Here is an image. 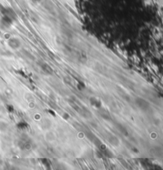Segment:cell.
Segmentation results:
<instances>
[{
	"mask_svg": "<svg viewBox=\"0 0 163 170\" xmlns=\"http://www.w3.org/2000/svg\"><path fill=\"white\" fill-rule=\"evenodd\" d=\"M90 35L112 49L129 53L141 43L146 0H77Z\"/></svg>",
	"mask_w": 163,
	"mask_h": 170,
	"instance_id": "6da1fadb",
	"label": "cell"
}]
</instances>
